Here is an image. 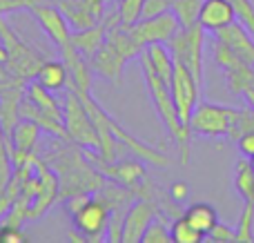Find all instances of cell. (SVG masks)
I'll list each match as a JSON object with an SVG mask.
<instances>
[{
  "mask_svg": "<svg viewBox=\"0 0 254 243\" xmlns=\"http://www.w3.org/2000/svg\"><path fill=\"white\" fill-rule=\"evenodd\" d=\"M212 52H214V62L221 67V69H232V67L243 65V61L223 43V40L214 38V45H212Z\"/></svg>",
  "mask_w": 254,
  "mask_h": 243,
  "instance_id": "cell-26",
  "label": "cell"
},
{
  "mask_svg": "<svg viewBox=\"0 0 254 243\" xmlns=\"http://www.w3.org/2000/svg\"><path fill=\"white\" fill-rule=\"evenodd\" d=\"M201 92L203 87L190 74L188 67H183L181 62H174V76H172V83H170V94H172L176 112H179L181 123L185 127H190V119H192V112L196 107Z\"/></svg>",
  "mask_w": 254,
  "mask_h": 243,
  "instance_id": "cell-9",
  "label": "cell"
},
{
  "mask_svg": "<svg viewBox=\"0 0 254 243\" xmlns=\"http://www.w3.org/2000/svg\"><path fill=\"white\" fill-rule=\"evenodd\" d=\"M36 0H0V16L11 11H27Z\"/></svg>",
  "mask_w": 254,
  "mask_h": 243,
  "instance_id": "cell-31",
  "label": "cell"
},
{
  "mask_svg": "<svg viewBox=\"0 0 254 243\" xmlns=\"http://www.w3.org/2000/svg\"><path fill=\"white\" fill-rule=\"evenodd\" d=\"M36 80L49 92H63L69 85V69L65 61H45L36 71Z\"/></svg>",
  "mask_w": 254,
  "mask_h": 243,
  "instance_id": "cell-17",
  "label": "cell"
},
{
  "mask_svg": "<svg viewBox=\"0 0 254 243\" xmlns=\"http://www.w3.org/2000/svg\"><path fill=\"white\" fill-rule=\"evenodd\" d=\"M63 125H65V132L69 141H74L80 147H89V150L98 152L101 141H98L96 125H94L89 112L85 110L83 101L78 98V94L74 89L69 92L65 107H63Z\"/></svg>",
  "mask_w": 254,
  "mask_h": 243,
  "instance_id": "cell-4",
  "label": "cell"
},
{
  "mask_svg": "<svg viewBox=\"0 0 254 243\" xmlns=\"http://www.w3.org/2000/svg\"><path fill=\"white\" fill-rule=\"evenodd\" d=\"M237 20V11H234L230 0H203L201 13H198V25L205 31H219L228 27L230 22Z\"/></svg>",
  "mask_w": 254,
  "mask_h": 243,
  "instance_id": "cell-15",
  "label": "cell"
},
{
  "mask_svg": "<svg viewBox=\"0 0 254 243\" xmlns=\"http://www.w3.org/2000/svg\"><path fill=\"white\" fill-rule=\"evenodd\" d=\"M225 83H228V89L232 94H243L248 87L254 85V65H243L232 67V69H225Z\"/></svg>",
  "mask_w": 254,
  "mask_h": 243,
  "instance_id": "cell-22",
  "label": "cell"
},
{
  "mask_svg": "<svg viewBox=\"0 0 254 243\" xmlns=\"http://www.w3.org/2000/svg\"><path fill=\"white\" fill-rule=\"evenodd\" d=\"M143 52L147 54L154 71L170 85L172 76H174V56H172L167 43H152V45H147V47H143Z\"/></svg>",
  "mask_w": 254,
  "mask_h": 243,
  "instance_id": "cell-18",
  "label": "cell"
},
{
  "mask_svg": "<svg viewBox=\"0 0 254 243\" xmlns=\"http://www.w3.org/2000/svg\"><path fill=\"white\" fill-rule=\"evenodd\" d=\"M0 43L7 47V54H9L7 69L11 71L13 76L22 78V80L36 78L38 67L45 62L43 54H38L34 47H29L27 43H22V40L13 34L11 27L2 20V16H0Z\"/></svg>",
  "mask_w": 254,
  "mask_h": 243,
  "instance_id": "cell-5",
  "label": "cell"
},
{
  "mask_svg": "<svg viewBox=\"0 0 254 243\" xmlns=\"http://www.w3.org/2000/svg\"><path fill=\"white\" fill-rule=\"evenodd\" d=\"M170 241H172L170 228H167L165 221H161L158 217L149 223L145 235H143V239H140V243H170Z\"/></svg>",
  "mask_w": 254,
  "mask_h": 243,
  "instance_id": "cell-28",
  "label": "cell"
},
{
  "mask_svg": "<svg viewBox=\"0 0 254 243\" xmlns=\"http://www.w3.org/2000/svg\"><path fill=\"white\" fill-rule=\"evenodd\" d=\"M156 217H161L156 203L149 199H138L127 208L123 221V243H140L147 226Z\"/></svg>",
  "mask_w": 254,
  "mask_h": 243,
  "instance_id": "cell-13",
  "label": "cell"
},
{
  "mask_svg": "<svg viewBox=\"0 0 254 243\" xmlns=\"http://www.w3.org/2000/svg\"><path fill=\"white\" fill-rule=\"evenodd\" d=\"M45 161L61 179V199L71 194H96L105 185L103 174L94 170V165L85 159L83 150H78L69 138H65L61 147L49 152Z\"/></svg>",
  "mask_w": 254,
  "mask_h": 243,
  "instance_id": "cell-1",
  "label": "cell"
},
{
  "mask_svg": "<svg viewBox=\"0 0 254 243\" xmlns=\"http://www.w3.org/2000/svg\"><path fill=\"white\" fill-rule=\"evenodd\" d=\"M234 190L243 196L246 201H254V168L248 156L237 161L234 168Z\"/></svg>",
  "mask_w": 254,
  "mask_h": 243,
  "instance_id": "cell-21",
  "label": "cell"
},
{
  "mask_svg": "<svg viewBox=\"0 0 254 243\" xmlns=\"http://www.w3.org/2000/svg\"><path fill=\"white\" fill-rule=\"evenodd\" d=\"M105 34H107V27L103 20L94 27H87V29L71 31V47L89 61L98 52V47L105 43Z\"/></svg>",
  "mask_w": 254,
  "mask_h": 243,
  "instance_id": "cell-16",
  "label": "cell"
},
{
  "mask_svg": "<svg viewBox=\"0 0 254 243\" xmlns=\"http://www.w3.org/2000/svg\"><path fill=\"white\" fill-rule=\"evenodd\" d=\"M34 170L40 179V187L36 192L34 201L29 205V212H27V221H36L40 219L58 199H61V179L54 172V168H49L47 161L34 156Z\"/></svg>",
  "mask_w": 254,
  "mask_h": 243,
  "instance_id": "cell-10",
  "label": "cell"
},
{
  "mask_svg": "<svg viewBox=\"0 0 254 243\" xmlns=\"http://www.w3.org/2000/svg\"><path fill=\"white\" fill-rule=\"evenodd\" d=\"M11 174H13V161H11V152H9V143L4 138V134H0V194L9 185Z\"/></svg>",
  "mask_w": 254,
  "mask_h": 243,
  "instance_id": "cell-27",
  "label": "cell"
},
{
  "mask_svg": "<svg viewBox=\"0 0 254 243\" xmlns=\"http://www.w3.org/2000/svg\"><path fill=\"white\" fill-rule=\"evenodd\" d=\"M234 107L198 101L190 119V132L205 138H228L232 125Z\"/></svg>",
  "mask_w": 254,
  "mask_h": 243,
  "instance_id": "cell-7",
  "label": "cell"
},
{
  "mask_svg": "<svg viewBox=\"0 0 254 243\" xmlns=\"http://www.w3.org/2000/svg\"><path fill=\"white\" fill-rule=\"evenodd\" d=\"M138 58H140V69H143L145 87H147V94H149V98H152V105H154V110H156V116L161 119V123L165 125L170 136L176 141L181 163L188 165L190 163V136H192V132H190V127H185V125L181 123L179 112H176L174 101H172L170 85L154 71L147 54L140 52Z\"/></svg>",
  "mask_w": 254,
  "mask_h": 243,
  "instance_id": "cell-2",
  "label": "cell"
},
{
  "mask_svg": "<svg viewBox=\"0 0 254 243\" xmlns=\"http://www.w3.org/2000/svg\"><path fill=\"white\" fill-rule=\"evenodd\" d=\"M167 194H170L174 201H179V203H181V201H185L190 196V185L185 181H174L170 185V192H167Z\"/></svg>",
  "mask_w": 254,
  "mask_h": 243,
  "instance_id": "cell-33",
  "label": "cell"
},
{
  "mask_svg": "<svg viewBox=\"0 0 254 243\" xmlns=\"http://www.w3.org/2000/svg\"><path fill=\"white\" fill-rule=\"evenodd\" d=\"M237 147H239V152H241L243 156H254V132H246V134H241V136L237 138Z\"/></svg>",
  "mask_w": 254,
  "mask_h": 243,
  "instance_id": "cell-32",
  "label": "cell"
},
{
  "mask_svg": "<svg viewBox=\"0 0 254 243\" xmlns=\"http://www.w3.org/2000/svg\"><path fill=\"white\" fill-rule=\"evenodd\" d=\"M174 62H181L188 67L190 74L196 78V83L203 87V47H205V29L201 25L181 27L174 34V38L167 43Z\"/></svg>",
  "mask_w": 254,
  "mask_h": 243,
  "instance_id": "cell-3",
  "label": "cell"
},
{
  "mask_svg": "<svg viewBox=\"0 0 254 243\" xmlns=\"http://www.w3.org/2000/svg\"><path fill=\"white\" fill-rule=\"evenodd\" d=\"M170 237L174 243H201V241H205V235H203L201 230H196L185 217H179L172 221Z\"/></svg>",
  "mask_w": 254,
  "mask_h": 243,
  "instance_id": "cell-23",
  "label": "cell"
},
{
  "mask_svg": "<svg viewBox=\"0 0 254 243\" xmlns=\"http://www.w3.org/2000/svg\"><path fill=\"white\" fill-rule=\"evenodd\" d=\"M52 2H54V0H52Z\"/></svg>",
  "mask_w": 254,
  "mask_h": 243,
  "instance_id": "cell-37",
  "label": "cell"
},
{
  "mask_svg": "<svg viewBox=\"0 0 254 243\" xmlns=\"http://www.w3.org/2000/svg\"><path fill=\"white\" fill-rule=\"evenodd\" d=\"M179 29H181V22L174 16V11L170 9V11L161 13V16L140 18L138 22H134L129 27V34L134 36V40L140 47H147L152 43H170Z\"/></svg>",
  "mask_w": 254,
  "mask_h": 243,
  "instance_id": "cell-11",
  "label": "cell"
},
{
  "mask_svg": "<svg viewBox=\"0 0 254 243\" xmlns=\"http://www.w3.org/2000/svg\"><path fill=\"white\" fill-rule=\"evenodd\" d=\"M237 230V241L239 243H254V201H246L241 214H239V226Z\"/></svg>",
  "mask_w": 254,
  "mask_h": 243,
  "instance_id": "cell-25",
  "label": "cell"
},
{
  "mask_svg": "<svg viewBox=\"0 0 254 243\" xmlns=\"http://www.w3.org/2000/svg\"><path fill=\"white\" fill-rule=\"evenodd\" d=\"M250 163H252V168H254V156H250Z\"/></svg>",
  "mask_w": 254,
  "mask_h": 243,
  "instance_id": "cell-35",
  "label": "cell"
},
{
  "mask_svg": "<svg viewBox=\"0 0 254 243\" xmlns=\"http://www.w3.org/2000/svg\"><path fill=\"white\" fill-rule=\"evenodd\" d=\"M172 0H143V9H140V18H154L161 13L170 11Z\"/></svg>",
  "mask_w": 254,
  "mask_h": 243,
  "instance_id": "cell-30",
  "label": "cell"
},
{
  "mask_svg": "<svg viewBox=\"0 0 254 243\" xmlns=\"http://www.w3.org/2000/svg\"><path fill=\"white\" fill-rule=\"evenodd\" d=\"M110 205L98 194H92L74 214H71V226L76 235H83V241H103L110 226Z\"/></svg>",
  "mask_w": 254,
  "mask_h": 243,
  "instance_id": "cell-6",
  "label": "cell"
},
{
  "mask_svg": "<svg viewBox=\"0 0 254 243\" xmlns=\"http://www.w3.org/2000/svg\"><path fill=\"white\" fill-rule=\"evenodd\" d=\"M243 98H246L248 105H250L252 110H254V85H252V87H248L246 92H243Z\"/></svg>",
  "mask_w": 254,
  "mask_h": 243,
  "instance_id": "cell-34",
  "label": "cell"
},
{
  "mask_svg": "<svg viewBox=\"0 0 254 243\" xmlns=\"http://www.w3.org/2000/svg\"><path fill=\"white\" fill-rule=\"evenodd\" d=\"M52 94L54 92L45 89L38 80H31V83L25 85V98H27V101L34 103L38 110L47 112V114H52V116H56V119L63 121V107H61V103L52 96Z\"/></svg>",
  "mask_w": 254,
  "mask_h": 243,
  "instance_id": "cell-19",
  "label": "cell"
},
{
  "mask_svg": "<svg viewBox=\"0 0 254 243\" xmlns=\"http://www.w3.org/2000/svg\"><path fill=\"white\" fill-rule=\"evenodd\" d=\"M203 0H172V11L179 18L181 27H192L198 22Z\"/></svg>",
  "mask_w": 254,
  "mask_h": 243,
  "instance_id": "cell-24",
  "label": "cell"
},
{
  "mask_svg": "<svg viewBox=\"0 0 254 243\" xmlns=\"http://www.w3.org/2000/svg\"><path fill=\"white\" fill-rule=\"evenodd\" d=\"M27 11L36 18L40 29L47 34V38L58 47V52H65L71 47V27L67 22L65 13L52 2V0H36Z\"/></svg>",
  "mask_w": 254,
  "mask_h": 243,
  "instance_id": "cell-8",
  "label": "cell"
},
{
  "mask_svg": "<svg viewBox=\"0 0 254 243\" xmlns=\"http://www.w3.org/2000/svg\"><path fill=\"white\" fill-rule=\"evenodd\" d=\"M0 134H4V132H2V127H0Z\"/></svg>",
  "mask_w": 254,
  "mask_h": 243,
  "instance_id": "cell-36",
  "label": "cell"
},
{
  "mask_svg": "<svg viewBox=\"0 0 254 243\" xmlns=\"http://www.w3.org/2000/svg\"><path fill=\"white\" fill-rule=\"evenodd\" d=\"M54 4L65 13L67 22L74 31L98 25L107 9L105 0H54Z\"/></svg>",
  "mask_w": 254,
  "mask_h": 243,
  "instance_id": "cell-12",
  "label": "cell"
},
{
  "mask_svg": "<svg viewBox=\"0 0 254 243\" xmlns=\"http://www.w3.org/2000/svg\"><path fill=\"white\" fill-rule=\"evenodd\" d=\"M214 38L223 40L243 62L254 65V38L241 22L234 20V22H230L228 27H223V29L214 31Z\"/></svg>",
  "mask_w": 254,
  "mask_h": 243,
  "instance_id": "cell-14",
  "label": "cell"
},
{
  "mask_svg": "<svg viewBox=\"0 0 254 243\" xmlns=\"http://www.w3.org/2000/svg\"><path fill=\"white\" fill-rule=\"evenodd\" d=\"M205 239L212 241V243H232V241H237V230H232L230 226H225V223L219 221L210 232H207Z\"/></svg>",
  "mask_w": 254,
  "mask_h": 243,
  "instance_id": "cell-29",
  "label": "cell"
},
{
  "mask_svg": "<svg viewBox=\"0 0 254 243\" xmlns=\"http://www.w3.org/2000/svg\"><path fill=\"white\" fill-rule=\"evenodd\" d=\"M183 217L188 219L196 230H201L205 237H207V232L219 223V214H216V210L212 208L210 203H205V201H198V203H192L190 208H185Z\"/></svg>",
  "mask_w": 254,
  "mask_h": 243,
  "instance_id": "cell-20",
  "label": "cell"
}]
</instances>
